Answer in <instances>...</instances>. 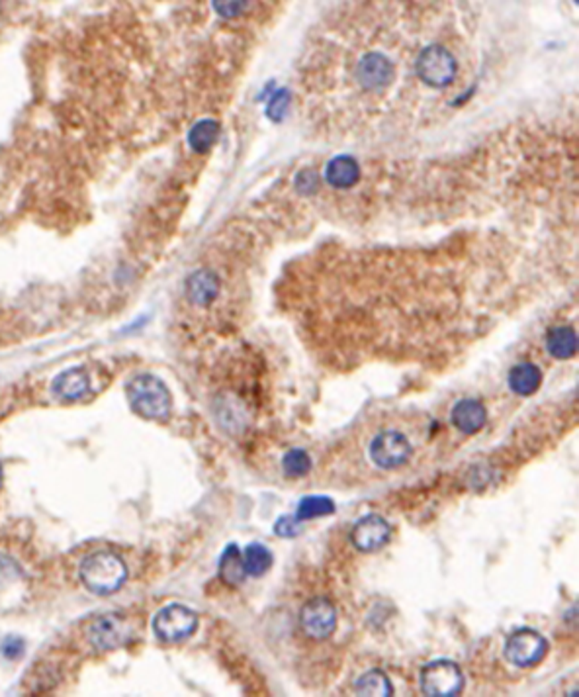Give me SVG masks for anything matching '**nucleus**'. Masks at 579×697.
<instances>
[{
    "label": "nucleus",
    "instance_id": "6e6552de",
    "mask_svg": "<svg viewBox=\"0 0 579 697\" xmlns=\"http://www.w3.org/2000/svg\"><path fill=\"white\" fill-rule=\"evenodd\" d=\"M300 627L311 641H325L336 631V607L329 598H311L300 611Z\"/></svg>",
    "mask_w": 579,
    "mask_h": 697
},
{
    "label": "nucleus",
    "instance_id": "412c9836",
    "mask_svg": "<svg viewBox=\"0 0 579 697\" xmlns=\"http://www.w3.org/2000/svg\"><path fill=\"white\" fill-rule=\"evenodd\" d=\"M219 135V124L214 120H200L192 125L191 133H188V143H191L196 153H206L209 147L217 142Z\"/></svg>",
    "mask_w": 579,
    "mask_h": 697
},
{
    "label": "nucleus",
    "instance_id": "1a4fd4ad",
    "mask_svg": "<svg viewBox=\"0 0 579 697\" xmlns=\"http://www.w3.org/2000/svg\"><path fill=\"white\" fill-rule=\"evenodd\" d=\"M392 538V525L382 515L368 513L361 517L351 529V543L361 553H376Z\"/></svg>",
    "mask_w": 579,
    "mask_h": 697
},
{
    "label": "nucleus",
    "instance_id": "423d86ee",
    "mask_svg": "<svg viewBox=\"0 0 579 697\" xmlns=\"http://www.w3.org/2000/svg\"><path fill=\"white\" fill-rule=\"evenodd\" d=\"M198 629V615L191 607L171 604L163 607L153 619L155 637L163 642H183L191 639Z\"/></svg>",
    "mask_w": 579,
    "mask_h": 697
},
{
    "label": "nucleus",
    "instance_id": "6ab92c4d",
    "mask_svg": "<svg viewBox=\"0 0 579 697\" xmlns=\"http://www.w3.org/2000/svg\"><path fill=\"white\" fill-rule=\"evenodd\" d=\"M336 512L335 502L328 495H308V498H302L296 513H294V520L298 523L310 521V520H318V517H328Z\"/></svg>",
    "mask_w": 579,
    "mask_h": 697
},
{
    "label": "nucleus",
    "instance_id": "7ed1b4c3",
    "mask_svg": "<svg viewBox=\"0 0 579 697\" xmlns=\"http://www.w3.org/2000/svg\"><path fill=\"white\" fill-rule=\"evenodd\" d=\"M81 580L92 594L110 596L125 584L128 568H125V563L115 553L98 551L82 561Z\"/></svg>",
    "mask_w": 579,
    "mask_h": 697
},
{
    "label": "nucleus",
    "instance_id": "20e7f679",
    "mask_svg": "<svg viewBox=\"0 0 579 697\" xmlns=\"http://www.w3.org/2000/svg\"><path fill=\"white\" fill-rule=\"evenodd\" d=\"M421 692L430 697H455L464 688V674L455 660L437 658L419 674Z\"/></svg>",
    "mask_w": 579,
    "mask_h": 697
},
{
    "label": "nucleus",
    "instance_id": "ddd939ff",
    "mask_svg": "<svg viewBox=\"0 0 579 697\" xmlns=\"http://www.w3.org/2000/svg\"><path fill=\"white\" fill-rule=\"evenodd\" d=\"M89 390H90V380L82 368H69V371L57 374L54 384H51V392H54V396L59 400H67V402L82 398Z\"/></svg>",
    "mask_w": 579,
    "mask_h": 697
},
{
    "label": "nucleus",
    "instance_id": "f8f14e48",
    "mask_svg": "<svg viewBox=\"0 0 579 697\" xmlns=\"http://www.w3.org/2000/svg\"><path fill=\"white\" fill-rule=\"evenodd\" d=\"M221 284L217 274L209 269H200L191 274V279L186 280V296L194 305L206 308V305L214 304L219 296Z\"/></svg>",
    "mask_w": 579,
    "mask_h": 697
},
{
    "label": "nucleus",
    "instance_id": "393cba45",
    "mask_svg": "<svg viewBox=\"0 0 579 697\" xmlns=\"http://www.w3.org/2000/svg\"><path fill=\"white\" fill-rule=\"evenodd\" d=\"M275 533L282 538H290L296 537L300 533V523L294 520V515H282L278 517V521L275 523Z\"/></svg>",
    "mask_w": 579,
    "mask_h": 697
},
{
    "label": "nucleus",
    "instance_id": "39448f33",
    "mask_svg": "<svg viewBox=\"0 0 579 697\" xmlns=\"http://www.w3.org/2000/svg\"><path fill=\"white\" fill-rule=\"evenodd\" d=\"M549 652V641L541 635L539 631L531 627H521L513 631L505 641L503 654L513 667L517 668H531L536 667Z\"/></svg>",
    "mask_w": 579,
    "mask_h": 697
},
{
    "label": "nucleus",
    "instance_id": "9d476101",
    "mask_svg": "<svg viewBox=\"0 0 579 697\" xmlns=\"http://www.w3.org/2000/svg\"><path fill=\"white\" fill-rule=\"evenodd\" d=\"M132 637V627L120 615H102L90 623L87 639L97 650H114L123 647Z\"/></svg>",
    "mask_w": 579,
    "mask_h": 697
},
{
    "label": "nucleus",
    "instance_id": "5701e85b",
    "mask_svg": "<svg viewBox=\"0 0 579 697\" xmlns=\"http://www.w3.org/2000/svg\"><path fill=\"white\" fill-rule=\"evenodd\" d=\"M18 574H20V568L13 558L6 555H0V588L13 584Z\"/></svg>",
    "mask_w": 579,
    "mask_h": 697
},
{
    "label": "nucleus",
    "instance_id": "2eb2a0df",
    "mask_svg": "<svg viewBox=\"0 0 579 697\" xmlns=\"http://www.w3.org/2000/svg\"><path fill=\"white\" fill-rule=\"evenodd\" d=\"M546 351L558 361H567L577 353V333L570 325H558L549 330L544 337Z\"/></svg>",
    "mask_w": 579,
    "mask_h": 697
},
{
    "label": "nucleus",
    "instance_id": "a878e982",
    "mask_svg": "<svg viewBox=\"0 0 579 697\" xmlns=\"http://www.w3.org/2000/svg\"><path fill=\"white\" fill-rule=\"evenodd\" d=\"M0 484H3V467H0Z\"/></svg>",
    "mask_w": 579,
    "mask_h": 697
},
{
    "label": "nucleus",
    "instance_id": "9b49d317",
    "mask_svg": "<svg viewBox=\"0 0 579 697\" xmlns=\"http://www.w3.org/2000/svg\"><path fill=\"white\" fill-rule=\"evenodd\" d=\"M450 424L462 435H476L488 424V409L476 398H464L450 411Z\"/></svg>",
    "mask_w": 579,
    "mask_h": 697
},
{
    "label": "nucleus",
    "instance_id": "b1692460",
    "mask_svg": "<svg viewBox=\"0 0 579 697\" xmlns=\"http://www.w3.org/2000/svg\"><path fill=\"white\" fill-rule=\"evenodd\" d=\"M24 650H26L24 641L20 639V637H14V635H13V637H6L4 642L0 644V652H3V657L8 658V660H16V658H20V657H22V654H24Z\"/></svg>",
    "mask_w": 579,
    "mask_h": 697
},
{
    "label": "nucleus",
    "instance_id": "a211bd4d",
    "mask_svg": "<svg viewBox=\"0 0 579 697\" xmlns=\"http://www.w3.org/2000/svg\"><path fill=\"white\" fill-rule=\"evenodd\" d=\"M354 692L368 697H389L394 695V685L387 674L382 670H368L354 682Z\"/></svg>",
    "mask_w": 579,
    "mask_h": 697
},
{
    "label": "nucleus",
    "instance_id": "4be33fe9",
    "mask_svg": "<svg viewBox=\"0 0 579 697\" xmlns=\"http://www.w3.org/2000/svg\"><path fill=\"white\" fill-rule=\"evenodd\" d=\"M311 457L303 449H290L282 457V470L290 478H302L311 470Z\"/></svg>",
    "mask_w": 579,
    "mask_h": 697
},
{
    "label": "nucleus",
    "instance_id": "0eeeda50",
    "mask_svg": "<svg viewBox=\"0 0 579 697\" xmlns=\"http://www.w3.org/2000/svg\"><path fill=\"white\" fill-rule=\"evenodd\" d=\"M368 455H370V460L378 469L394 470L407 464V460L413 455V447L404 433L389 429L378 433L370 441Z\"/></svg>",
    "mask_w": 579,
    "mask_h": 697
},
{
    "label": "nucleus",
    "instance_id": "4468645a",
    "mask_svg": "<svg viewBox=\"0 0 579 697\" xmlns=\"http://www.w3.org/2000/svg\"><path fill=\"white\" fill-rule=\"evenodd\" d=\"M507 384L511 388L513 394L529 398L536 394L542 386V371L541 366H536L534 363H519L515 365L509 376H507Z\"/></svg>",
    "mask_w": 579,
    "mask_h": 697
},
{
    "label": "nucleus",
    "instance_id": "f3484780",
    "mask_svg": "<svg viewBox=\"0 0 579 697\" xmlns=\"http://www.w3.org/2000/svg\"><path fill=\"white\" fill-rule=\"evenodd\" d=\"M217 572L221 582L231 588H237L245 582L247 572L243 564V553L239 551L237 545H229L224 551V555H221Z\"/></svg>",
    "mask_w": 579,
    "mask_h": 697
},
{
    "label": "nucleus",
    "instance_id": "f03ea898",
    "mask_svg": "<svg viewBox=\"0 0 579 697\" xmlns=\"http://www.w3.org/2000/svg\"><path fill=\"white\" fill-rule=\"evenodd\" d=\"M125 396L135 414L143 419H166L171 414L173 400L166 384L153 374L133 376L125 386Z\"/></svg>",
    "mask_w": 579,
    "mask_h": 697
},
{
    "label": "nucleus",
    "instance_id": "aec40b11",
    "mask_svg": "<svg viewBox=\"0 0 579 697\" xmlns=\"http://www.w3.org/2000/svg\"><path fill=\"white\" fill-rule=\"evenodd\" d=\"M243 564H245L247 576L260 578L268 572L272 564H275V556H272V553L265 545L251 543L243 553Z\"/></svg>",
    "mask_w": 579,
    "mask_h": 697
},
{
    "label": "nucleus",
    "instance_id": "f257e3e1",
    "mask_svg": "<svg viewBox=\"0 0 579 697\" xmlns=\"http://www.w3.org/2000/svg\"><path fill=\"white\" fill-rule=\"evenodd\" d=\"M483 47L472 0H351L305 47L302 102L339 137L417 132L470 97Z\"/></svg>",
    "mask_w": 579,
    "mask_h": 697
},
{
    "label": "nucleus",
    "instance_id": "dca6fc26",
    "mask_svg": "<svg viewBox=\"0 0 579 697\" xmlns=\"http://www.w3.org/2000/svg\"><path fill=\"white\" fill-rule=\"evenodd\" d=\"M325 176H328V183L333 188H353L359 185L361 181V167L356 163L353 157H335V159L328 165V171H325Z\"/></svg>",
    "mask_w": 579,
    "mask_h": 697
}]
</instances>
